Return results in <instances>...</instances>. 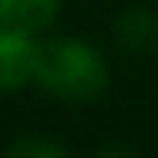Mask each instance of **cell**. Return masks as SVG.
<instances>
[{
	"instance_id": "1",
	"label": "cell",
	"mask_w": 158,
	"mask_h": 158,
	"mask_svg": "<svg viewBox=\"0 0 158 158\" xmlns=\"http://www.w3.org/2000/svg\"><path fill=\"white\" fill-rule=\"evenodd\" d=\"M34 81L40 88H47L57 98H94L108 84V67L104 57L98 54L91 44L61 37L51 44H37V64H34Z\"/></svg>"
},
{
	"instance_id": "2",
	"label": "cell",
	"mask_w": 158,
	"mask_h": 158,
	"mask_svg": "<svg viewBox=\"0 0 158 158\" xmlns=\"http://www.w3.org/2000/svg\"><path fill=\"white\" fill-rule=\"evenodd\" d=\"M34 64H37V44L31 34L0 27V91H14L34 81Z\"/></svg>"
},
{
	"instance_id": "3",
	"label": "cell",
	"mask_w": 158,
	"mask_h": 158,
	"mask_svg": "<svg viewBox=\"0 0 158 158\" xmlns=\"http://www.w3.org/2000/svg\"><path fill=\"white\" fill-rule=\"evenodd\" d=\"M57 7L61 0H0V27L34 34L54 20Z\"/></svg>"
},
{
	"instance_id": "4",
	"label": "cell",
	"mask_w": 158,
	"mask_h": 158,
	"mask_svg": "<svg viewBox=\"0 0 158 158\" xmlns=\"http://www.w3.org/2000/svg\"><path fill=\"white\" fill-rule=\"evenodd\" d=\"M118 40L131 54H145V51L155 47V40H158V20L148 10L135 7V10H128V14L118 17Z\"/></svg>"
},
{
	"instance_id": "5",
	"label": "cell",
	"mask_w": 158,
	"mask_h": 158,
	"mask_svg": "<svg viewBox=\"0 0 158 158\" xmlns=\"http://www.w3.org/2000/svg\"><path fill=\"white\" fill-rule=\"evenodd\" d=\"M10 155L17 158H61L67 155V148L57 141H47V138H24L17 145H10Z\"/></svg>"
}]
</instances>
